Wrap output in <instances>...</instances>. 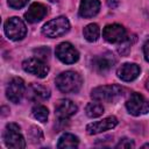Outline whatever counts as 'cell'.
<instances>
[{"label": "cell", "instance_id": "6da1fadb", "mask_svg": "<svg viewBox=\"0 0 149 149\" xmlns=\"http://www.w3.org/2000/svg\"><path fill=\"white\" fill-rule=\"evenodd\" d=\"M83 84L80 74L76 71H64L56 78V86L63 93H77Z\"/></svg>", "mask_w": 149, "mask_h": 149}, {"label": "cell", "instance_id": "7a4b0ae2", "mask_svg": "<svg viewBox=\"0 0 149 149\" xmlns=\"http://www.w3.org/2000/svg\"><path fill=\"white\" fill-rule=\"evenodd\" d=\"M123 94V88L119 85H104L92 90L91 98L99 102H114Z\"/></svg>", "mask_w": 149, "mask_h": 149}, {"label": "cell", "instance_id": "3957f363", "mask_svg": "<svg viewBox=\"0 0 149 149\" xmlns=\"http://www.w3.org/2000/svg\"><path fill=\"white\" fill-rule=\"evenodd\" d=\"M70 29V22L65 16H58L56 19H52L48 21L42 27V34L47 37L55 38L59 37L64 34H66Z\"/></svg>", "mask_w": 149, "mask_h": 149}, {"label": "cell", "instance_id": "277c9868", "mask_svg": "<svg viewBox=\"0 0 149 149\" xmlns=\"http://www.w3.org/2000/svg\"><path fill=\"white\" fill-rule=\"evenodd\" d=\"M3 143L7 148L22 149L26 147V141L20 132V127L16 123H8L2 134Z\"/></svg>", "mask_w": 149, "mask_h": 149}, {"label": "cell", "instance_id": "5b68a950", "mask_svg": "<svg viewBox=\"0 0 149 149\" xmlns=\"http://www.w3.org/2000/svg\"><path fill=\"white\" fill-rule=\"evenodd\" d=\"M3 29H5L6 36L12 41H20L27 34V27L24 22L17 16H13L8 19L5 22Z\"/></svg>", "mask_w": 149, "mask_h": 149}, {"label": "cell", "instance_id": "8992f818", "mask_svg": "<svg viewBox=\"0 0 149 149\" xmlns=\"http://www.w3.org/2000/svg\"><path fill=\"white\" fill-rule=\"evenodd\" d=\"M126 108L129 114L134 116H140L149 112V101L140 93H132V95L126 101Z\"/></svg>", "mask_w": 149, "mask_h": 149}, {"label": "cell", "instance_id": "52a82bcc", "mask_svg": "<svg viewBox=\"0 0 149 149\" xmlns=\"http://www.w3.org/2000/svg\"><path fill=\"white\" fill-rule=\"evenodd\" d=\"M26 93V85L22 78H12L6 86V97L14 104H19Z\"/></svg>", "mask_w": 149, "mask_h": 149}, {"label": "cell", "instance_id": "ba28073f", "mask_svg": "<svg viewBox=\"0 0 149 149\" xmlns=\"http://www.w3.org/2000/svg\"><path fill=\"white\" fill-rule=\"evenodd\" d=\"M56 56L65 64H73L79 59L78 50L69 42H62L56 47Z\"/></svg>", "mask_w": 149, "mask_h": 149}, {"label": "cell", "instance_id": "9c48e42d", "mask_svg": "<svg viewBox=\"0 0 149 149\" xmlns=\"http://www.w3.org/2000/svg\"><path fill=\"white\" fill-rule=\"evenodd\" d=\"M22 68L26 72L31 73L38 78H44L49 72V66L37 57H31L23 61Z\"/></svg>", "mask_w": 149, "mask_h": 149}, {"label": "cell", "instance_id": "30bf717a", "mask_svg": "<svg viewBox=\"0 0 149 149\" xmlns=\"http://www.w3.org/2000/svg\"><path fill=\"white\" fill-rule=\"evenodd\" d=\"M102 37L109 43H121L126 40L127 33L123 26L119 23H112L105 26L102 29Z\"/></svg>", "mask_w": 149, "mask_h": 149}, {"label": "cell", "instance_id": "8fae6325", "mask_svg": "<svg viewBox=\"0 0 149 149\" xmlns=\"http://www.w3.org/2000/svg\"><path fill=\"white\" fill-rule=\"evenodd\" d=\"M77 105L69 99H59L55 105V115L58 120H68L77 113Z\"/></svg>", "mask_w": 149, "mask_h": 149}, {"label": "cell", "instance_id": "7c38bea8", "mask_svg": "<svg viewBox=\"0 0 149 149\" xmlns=\"http://www.w3.org/2000/svg\"><path fill=\"white\" fill-rule=\"evenodd\" d=\"M116 59L111 52H105L92 59V66L98 73H105L109 71L115 64Z\"/></svg>", "mask_w": 149, "mask_h": 149}, {"label": "cell", "instance_id": "4fadbf2b", "mask_svg": "<svg viewBox=\"0 0 149 149\" xmlns=\"http://www.w3.org/2000/svg\"><path fill=\"white\" fill-rule=\"evenodd\" d=\"M116 125H118V119L112 115V116L105 118V119H102L100 121H95V122L88 123L86 126V132L90 135H95V134L102 133L105 130L113 129Z\"/></svg>", "mask_w": 149, "mask_h": 149}, {"label": "cell", "instance_id": "5bb4252c", "mask_svg": "<svg viewBox=\"0 0 149 149\" xmlns=\"http://www.w3.org/2000/svg\"><path fill=\"white\" fill-rule=\"evenodd\" d=\"M140 66L135 63H123L116 70L118 77L123 81H133L140 74Z\"/></svg>", "mask_w": 149, "mask_h": 149}, {"label": "cell", "instance_id": "9a60e30c", "mask_svg": "<svg viewBox=\"0 0 149 149\" xmlns=\"http://www.w3.org/2000/svg\"><path fill=\"white\" fill-rule=\"evenodd\" d=\"M50 97V90L41 84H30L27 88V98L31 101H42L47 100Z\"/></svg>", "mask_w": 149, "mask_h": 149}, {"label": "cell", "instance_id": "2e32d148", "mask_svg": "<svg viewBox=\"0 0 149 149\" xmlns=\"http://www.w3.org/2000/svg\"><path fill=\"white\" fill-rule=\"evenodd\" d=\"M47 15V7L41 2H34L29 6L28 10L24 13V17L28 22L35 23L41 21Z\"/></svg>", "mask_w": 149, "mask_h": 149}, {"label": "cell", "instance_id": "e0dca14e", "mask_svg": "<svg viewBox=\"0 0 149 149\" xmlns=\"http://www.w3.org/2000/svg\"><path fill=\"white\" fill-rule=\"evenodd\" d=\"M99 9H100L99 0H81L79 6V15L85 19L93 17L99 13Z\"/></svg>", "mask_w": 149, "mask_h": 149}, {"label": "cell", "instance_id": "ac0fdd59", "mask_svg": "<svg viewBox=\"0 0 149 149\" xmlns=\"http://www.w3.org/2000/svg\"><path fill=\"white\" fill-rule=\"evenodd\" d=\"M79 144V140L76 135L71 133H65L63 134L57 143V148L63 149V148H77Z\"/></svg>", "mask_w": 149, "mask_h": 149}, {"label": "cell", "instance_id": "d6986e66", "mask_svg": "<svg viewBox=\"0 0 149 149\" xmlns=\"http://www.w3.org/2000/svg\"><path fill=\"white\" fill-rule=\"evenodd\" d=\"M83 34L86 41L95 42L100 36V28L97 23H90L83 29Z\"/></svg>", "mask_w": 149, "mask_h": 149}, {"label": "cell", "instance_id": "ffe728a7", "mask_svg": "<svg viewBox=\"0 0 149 149\" xmlns=\"http://www.w3.org/2000/svg\"><path fill=\"white\" fill-rule=\"evenodd\" d=\"M85 113L88 118H98L104 113V107L99 102H88L85 107Z\"/></svg>", "mask_w": 149, "mask_h": 149}, {"label": "cell", "instance_id": "44dd1931", "mask_svg": "<svg viewBox=\"0 0 149 149\" xmlns=\"http://www.w3.org/2000/svg\"><path fill=\"white\" fill-rule=\"evenodd\" d=\"M31 114L36 120H38L41 122H45L49 116V111L43 105H35L31 109Z\"/></svg>", "mask_w": 149, "mask_h": 149}, {"label": "cell", "instance_id": "7402d4cb", "mask_svg": "<svg viewBox=\"0 0 149 149\" xmlns=\"http://www.w3.org/2000/svg\"><path fill=\"white\" fill-rule=\"evenodd\" d=\"M130 37V36H129ZM129 37H126L125 41H122L120 43V47L118 48V51L121 54V55H126L129 50H130V45H132V42H130V38Z\"/></svg>", "mask_w": 149, "mask_h": 149}, {"label": "cell", "instance_id": "603a6c76", "mask_svg": "<svg viewBox=\"0 0 149 149\" xmlns=\"http://www.w3.org/2000/svg\"><path fill=\"white\" fill-rule=\"evenodd\" d=\"M30 136H31L33 142H36V141L38 142V141H41V140L43 139V134H42L41 129H40V128H37V127H31Z\"/></svg>", "mask_w": 149, "mask_h": 149}, {"label": "cell", "instance_id": "cb8c5ba5", "mask_svg": "<svg viewBox=\"0 0 149 149\" xmlns=\"http://www.w3.org/2000/svg\"><path fill=\"white\" fill-rule=\"evenodd\" d=\"M29 0H8V5L9 7L14 8V9H20L22 7H24L28 3Z\"/></svg>", "mask_w": 149, "mask_h": 149}, {"label": "cell", "instance_id": "d4e9b609", "mask_svg": "<svg viewBox=\"0 0 149 149\" xmlns=\"http://www.w3.org/2000/svg\"><path fill=\"white\" fill-rule=\"evenodd\" d=\"M115 147H116V148H134L135 144H134V142H133L132 140H129V139H127V137H123V139H121V140L119 141V143H118Z\"/></svg>", "mask_w": 149, "mask_h": 149}, {"label": "cell", "instance_id": "484cf974", "mask_svg": "<svg viewBox=\"0 0 149 149\" xmlns=\"http://www.w3.org/2000/svg\"><path fill=\"white\" fill-rule=\"evenodd\" d=\"M143 54H144V58L147 62H149V40L144 43L143 45Z\"/></svg>", "mask_w": 149, "mask_h": 149}, {"label": "cell", "instance_id": "4316f807", "mask_svg": "<svg viewBox=\"0 0 149 149\" xmlns=\"http://www.w3.org/2000/svg\"><path fill=\"white\" fill-rule=\"evenodd\" d=\"M106 1H107L108 7H111V8H116L119 6V3H120L119 0H106Z\"/></svg>", "mask_w": 149, "mask_h": 149}, {"label": "cell", "instance_id": "83f0119b", "mask_svg": "<svg viewBox=\"0 0 149 149\" xmlns=\"http://www.w3.org/2000/svg\"><path fill=\"white\" fill-rule=\"evenodd\" d=\"M146 87H147V90L149 91V78L147 79V83H146Z\"/></svg>", "mask_w": 149, "mask_h": 149}, {"label": "cell", "instance_id": "f1b7e54d", "mask_svg": "<svg viewBox=\"0 0 149 149\" xmlns=\"http://www.w3.org/2000/svg\"><path fill=\"white\" fill-rule=\"evenodd\" d=\"M146 147H149V144H144V146H143V148H146Z\"/></svg>", "mask_w": 149, "mask_h": 149}]
</instances>
